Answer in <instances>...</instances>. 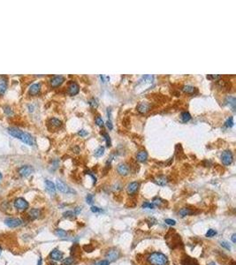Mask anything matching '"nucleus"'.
Here are the masks:
<instances>
[{
  "mask_svg": "<svg viewBox=\"0 0 236 265\" xmlns=\"http://www.w3.org/2000/svg\"><path fill=\"white\" fill-rule=\"evenodd\" d=\"M117 172L121 176H127L130 172V168H129V166L127 163H120L117 166Z\"/></svg>",
  "mask_w": 236,
  "mask_h": 265,
  "instance_id": "obj_9",
  "label": "nucleus"
},
{
  "mask_svg": "<svg viewBox=\"0 0 236 265\" xmlns=\"http://www.w3.org/2000/svg\"><path fill=\"white\" fill-rule=\"evenodd\" d=\"M18 172L22 177H29L34 172V168L30 165H23L18 170Z\"/></svg>",
  "mask_w": 236,
  "mask_h": 265,
  "instance_id": "obj_8",
  "label": "nucleus"
},
{
  "mask_svg": "<svg viewBox=\"0 0 236 265\" xmlns=\"http://www.w3.org/2000/svg\"><path fill=\"white\" fill-rule=\"evenodd\" d=\"M27 216L30 217L31 220H35V219L40 217V216H41V210H39V208H32V210H30L29 211V215H27Z\"/></svg>",
  "mask_w": 236,
  "mask_h": 265,
  "instance_id": "obj_18",
  "label": "nucleus"
},
{
  "mask_svg": "<svg viewBox=\"0 0 236 265\" xmlns=\"http://www.w3.org/2000/svg\"><path fill=\"white\" fill-rule=\"evenodd\" d=\"M106 125H107V127H108L110 130L113 129V124H112V121H110V119H109V120L106 122Z\"/></svg>",
  "mask_w": 236,
  "mask_h": 265,
  "instance_id": "obj_44",
  "label": "nucleus"
},
{
  "mask_svg": "<svg viewBox=\"0 0 236 265\" xmlns=\"http://www.w3.org/2000/svg\"><path fill=\"white\" fill-rule=\"evenodd\" d=\"M208 265H216V263H215L214 262H210L209 264H208Z\"/></svg>",
  "mask_w": 236,
  "mask_h": 265,
  "instance_id": "obj_49",
  "label": "nucleus"
},
{
  "mask_svg": "<svg viewBox=\"0 0 236 265\" xmlns=\"http://www.w3.org/2000/svg\"><path fill=\"white\" fill-rule=\"evenodd\" d=\"M1 254H2V247H0V255H1Z\"/></svg>",
  "mask_w": 236,
  "mask_h": 265,
  "instance_id": "obj_50",
  "label": "nucleus"
},
{
  "mask_svg": "<svg viewBox=\"0 0 236 265\" xmlns=\"http://www.w3.org/2000/svg\"><path fill=\"white\" fill-rule=\"evenodd\" d=\"M193 214H194V211H191L188 208H180L179 211V215L180 216V217H185L187 216H190Z\"/></svg>",
  "mask_w": 236,
  "mask_h": 265,
  "instance_id": "obj_22",
  "label": "nucleus"
},
{
  "mask_svg": "<svg viewBox=\"0 0 236 265\" xmlns=\"http://www.w3.org/2000/svg\"><path fill=\"white\" fill-rule=\"evenodd\" d=\"M233 265H235V264H234V263H233Z\"/></svg>",
  "mask_w": 236,
  "mask_h": 265,
  "instance_id": "obj_52",
  "label": "nucleus"
},
{
  "mask_svg": "<svg viewBox=\"0 0 236 265\" xmlns=\"http://www.w3.org/2000/svg\"><path fill=\"white\" fill-rule=\"evenodd\" d=\"M79 135H80V136H82V137H84V136H86L87 134H88V132L86 131V130H84V129H81V130H80L79 131Z\"/></svg>",
  "mask_w": 236,
  "mask_h": 265,
  "instance_id": "obj_42",
  "label": "nucleus"
},
{
  "mask_svg": "<svg viewBox=\"0 0 236 265\" xmlns=\"http://www.w3.org/2000/svg\"><path fill=\"white\" fill-rule=\"evenodd\" d=\"M143 208H150V210H153V208H155V205L153 204V203H151V202H145V203H143Z\"/></svg>",
  "mask_w": 236,
  "mask_h": 265,
  "instance_id": "obj_37",
  "label": "nucleus"
},
{
  "mask_svg": "<svg viewBox=\"0 0 236 265\" xmlns=\"http://www.w3.org/2000/svg\"><path fill=\"white\" fill-rule=\"evenodd\" d=\"M40 90H41V84L40 83H35V84H32L29 87V93L31 95H36L37 94H39Z\"/></svg>",
  "mask_w": 236,
  "mask_h": 265,
  "instance_id": "obj_17",
  "label": "nucleus"
},
{
  "mask_svg": "<svg viewBox=\"0 0 236 265\" xmlns=\"http://www.w3.org/2000/svg\"><path fill=\"white\" fill-rule=\"evenodd\" d=\"M220 245H221L222 247L226 248V250H231V246H230V244L227 241H221Z\"/></svg>",
  "mask_w": 236,
  "mask_h": 265,
  "instance_id": "obj_36",
  "label": "nucleus"
},
{
  "mask_svg": "<svg viewBox=\"0 0 236 265\" xmlns=\"http://www.w3.org/2000/svg\"><path fill=\"white\" fill-rule=\"evenodd\" d=\"M147 261L150 265H167L169 262L167 256L160 252L151 253L147 257Z\"/></svg>",
  "mask_w": 236,
  "mask_h": 265,
  "instance_id": "obj_1",
  "label": "nucleus"
},
{
  "mask_svg": "<svg viewBox=\"0 0 236 265\" xmlns=\"http://www.w3.org/2000/svg\"><path fill=\"white\" fill-rule=\"evenodd\" d=\"M164 222H165V224H167L169 225H176V221L173 220V219H165Z\"/></svg>",
  "mask_w": 236,
  "mask_h": 265,
  "instance_id": "obj_40",
  "label": "nucleus"
},
{
  "mask_svg": "<svg viewBox=\"0 0 236 265\" xmlns=\"http://www.w3.org/2000/svg\"><path fill=\"white\" fill-rule=\"evenodd\" d=\"M83 249H84L86 252H92L93 247L91 245H85L84 247H83Z\"/></svg>",
  "mask_w": 236,
  "mask_h": 265,
  "instance_id": "obj_41",
  "label": "nucleus"
},
{
  "mask_svg": "<svg viewBox=\"0 0 236 265\" xmlns=\"http://www.w3.org/2000/svg\"><path fill=\"white\" fill-rule=\"evenodd\" d=\"M182 90H183L185 93H187V94L192 95V94H194V93H195V92L196 91V89L194 88V87H192V86H189V85H185V86L182 87Z\"/></svg>",
  "mask_w": 236,
  "mask_h": 265,
  "instance_id": "obj_25",
  "label": "nucleus"
},
{
  "mask_svg": "<svg viewBox=\"0 0 236 265\" xmlns=\"http://www.w3.org/2000/svg\"><path fill=\"white\" fill-rule=\"evenodd\" d=\"M233 125V118L230 117L229 119H226V121L225 122V127H232Z\"/></svg>",
  "mask_w": 236,
  "mask_h": 265,
  "instance_id": "obj_31",
  "label": "nucleus"
},
{
  "mask_svg": "<svg viewBox=\"0 0 236 265\" xmlns=\"http://www.w3.org/2000/svg\"><path fill=\"white\" fill-rule=\"evenodd\" d=\"M74 258L73 257H66L62 261V265H72L74 263Z\"/></svg>",
  "mask_w": 236,
  "mask_h": 265,
  "instance_id": "obj_29",
  "label": "nucleus"
},
{
  "mask_svg": "<svg viewBox=\"0 0 236 265\" xmlns=\"http://www.w3.org/2000/svg\"><path fill=\"white\" fill-rule=\"evenodd\" d=\"M119 257V252L116 248L110 249L105 254V258L108 262H114Z\"/></svg>",
  "mask_w": 236,
  "mask_h": 265,
  "instance_id": "obj_6",
  "label": "nucleus"
},
{
  "mask_svg": "<svg viewBox=\"0 0 236 265\" xmlns=\"http://www.w3.org/2000/svg\"><path fill=\"white\" fill-rule=\"evenodd\" d=\"M37 265H42V258H40V259H39V261H38V263H37Z\"/></svg>",
  "mask_w": 236,
  "mask_h": 265,
  "instance_id": "obj_48",
  "label": "nucleus"
},
{
  "mask_svg": "<svg viewBox=\"0 0 236 265\" xmlns=\"http://www.w3.org/2000/svg\"><path fill=\"white\" fill-rule=\"evenodd\" d=\"M20 140L22 142H24V143H26V144H27V145H29V146H34V145H35V139H34V137H33L30 134H29V133L22 132V134H21V135H20Z\"/></svg>",
  "mask_w": 236,
  "mask_h": 265,
  "instance_id": "obj_5",
  "label": "nucleus"
},
{
  "mask_svg": "<svg viewBox=\"0 0 236 265\" xmlns=\"http://www.w3.org/2000/svg\"><path fill=\"white\" fill-rule=\"evenodd\" d=\"M149 110V104L146 103H140L137 106V110L140 113H146Z\"/></svg>",
  "mask_w": 236,
  "mask_h": 265,
  "instance_id": "obj_21",
  "label": "nucleus"
},
{
  "mask_svg": "<svg viewBox=\"0 0 236 265\" xmlns=\"http://www.w3.org/2000/svg\"><path fill=\"white\" fill-rule=\"evenodd\" d=\"M65 81V78L61 75H56V76H53L50 80V86L52 88H57L59 86H60L62 83Z\"/></svg>",
  "mask_w": 236,
  "mask_h": 265,
  "instance_id": "obj_10",
  "label": "nucleus"
},
{
  "mask_svg": "<svg viewBox=\"0 0 236 265\" xmlns=\"http://www.w3.org/2000/svg\"><path fill=\"white\" fill-rule=\"evenodd\" d=\"M45 187H46V190L50 193L54 194L55 193H56V186H55V184L50 180H48V179L45 180Z\"/></svg>",
  "mask_w": 236,
  "mask_h": 265,
  "instance_id": "obj_19",
  "label": "nucleus"
},
{
  "mask_svg": "<svg viewBox=\"0 0 236 265\" xmlns=\"http://www.w3.org/2000/svg\"><path fill=\"white\" fill-rule=\"evenodd\" d=\"M93 201H94V195L93 194H88L86 196V202L88 204H92L93 203Z\"/></svg>",
  "mask_w": 236,
  "mask_h": 265,
  "instance_id": "obj_35",
  "label": "nucleus"
},
{
  "mask_svg": "<svg viewBox=\"0 0 236 265\" xmlns=\"http://www.w3.org/2000/svg\"><path fill=\"white\" fill-rule=\"evenodd\" d=\"M50 124L54 127H61L62 122L56 118H52V119H50Z\"/></svg>",
  "mask_w": 236,
  "mask_h": 265,
  "instance_id": "obj_26",
  "label": "nucleus"
},
{
  "mask_svg": "<svg viewBox=\"0 0 236 265\" xmlns=\"http://www.w3.org/2000/svg\"><path fill=\"white\" fill-rule=\"evenodd\" d=\"M81 211V208L80 207H76L74 208V215H79Z\"/></svg>",
  "mask_w": 236,
  "mask_h": 265,
  "instance_id": "obj_45",
  "label": "nucleus"
},
{
  "mask_svg": "<svg viewBox=\"0 0 236 265\" xmlns=\"http://www.w3.org/2000/svg\"><path fill=\"white\" fill-rule=\"evenodd\" d=\"M89 104H90L91 107L96 108V107H98V101H96L95 98H92V99L89 101Z\"/></svg>",
  "mask_w": 236,
  "mask_h": 265,
  "instance_id": "obj_39",
  "label": "nucleus"
},
{
  "mask_svg": "<svg viewBox=\"0 0 236 265\" xmlns=\"http://www.w3.org/2000/svg\"><path fill=\"white\" fill-rule=\"evenodd\" d=\"M1 178H2V174H1V172H0V180H1Z\"/></svg>",
  "mask_w": 236,
  "mask_h": 265,
  "instance_id": "obj_51",
  "label": "nucleus"
},
{
  "mask_svg": "<svg viewBox=\"0 0 236 265\" xmlns=\"http://www.w3.org/2000/svg\"><path fill=\"white\" fill-rule=\"evenodd\" d=\"M136 159L138 162H141V163L146 162L148 159V153L145 150H142L140 152H138L136 155Z\"/></svg>",
  "mask_w": 236,
  "mask_h": 265,
  "instance_id": "obj_20",
  "label": "nucleus"
},
{
  "mask_svg": "<svg viewBox=\"0 0 236 265\" xmlns=\"http://www.w3.org/2000/svg\"><path fill=\"white\" fill-rule=\"evenodd\" d=\"M56 188H58L61 193H74V190H72L65 182H63V181L60 180V179H58L56 181Z\"/></svg>",
  "mask_w": 236,
  "mask_h": 265,
  "instance_id": "obj_7",
  "label": "nucleus"
},
{
  "mask_svg": "<svg viewBox=\"0 0 236 265\" xmlns=\"http://www.w3.org/2000/svg\"><path fill=\"white\" fill-rule=\"evenodd\" d=\"M180 119H181V121L184 122V123L188 122L191 119L190 113L188 112V111H183V112H181V114H180Z\"/></svg>",
  "mask_w": 236,
  "mask_h": 265,
  "instance_id": "obj_24",
  "label": "nucleus"
},
{
  "mask_svg": "<svg viewBox=\"0 0 236 265\" xmlns=\"http://www.w3.org/2000/svg\"><path fill=\"white\" fill-rule=\"evenodd\" d=\"M220 77H221L220 75H208L207 79H209V80H211V79H219Z\"/></svg>",
  "mask_w": 236,
  "mask_h": 265,
  "instance_id": "obj_46",
  "label": "nucleus"
},
{
  "mask_svg": "<svg viewBox=\"0 0 236 265\" xmlns=\"http://www.w3.org/2000/svg\"><path fill=\"white\" fill-rule=\"evenodd\" d=\"M139 186H140V185H139V183L136 182V181H133V182H130V183L128 185V187H127V191H128V193L129 194H131V195L134 194V193L138 191Z\"/></svg>",
  "mask_w": 236,
  "mask_h": 265,
  "instance_id": "obj_13",
  "label": "nucleus"
},
{
  "mask_svg": "<svg viewBox=\"0 0 236 265\" xmlns=\"http://www.w3.org/2000/svg\"><path fill=\"white\" fill-rule=\"evenodd\" d=\"M7 77L5 75H0V95L5 94L7 89Z\"/></svg>",
  "mask_w": 236,
  "mask_h": 265,
  "instance_id": "obj_12",
  "label": "nucleus"
},
{
  "mask_svg": "<svg viewBox=\"0 0 236 265\" xmlns=\"http://www.w3.org/2000/svg\"><path fill=\"white\" fill-rule=\"evenodd\" d=\"M154 182H155L157 185L160 186V187H164V186H165L166 184L168 183V178H167V177H165V176H164V175H161V176L157 177V178L154 179Z\"/></svg>",
  "mask_w": 236,
  "mask_h": 265,
  "instance_id": "obj_16",
  "label": "nucleus"
},
{
  "mask_svg": "<svg viewBox=\"0 0 236 265\" xmlns=\"http://www.w3.org/2000/svg\"><path fill=\"white\" fill-rule=\"evenodd\" d=\"M63 217H65V218H73L74 217V213L71 211H65L63 214Z\"/></svg>",
  "mask_w": 236,
  "mask_h": 265,
  "instance_id": "obj_32",
  "label": "nucleus"
},
{
  "mask_svg": "<svg viewBox=\"0 0 236 265\" xmlns=\"http://www.w3.org/2000/svg\"><path fill=\"white\" fill-rule=\"evenodd\" d=\"M7 132H8L12 137L17 138V139H19V140H20V135H21V134H22L23 131H21L20 129H19V128H17V127H9V128L7 129Z\"/></svg>",
  "mask_w": 236,
  "mask_h": 265,
  "instance_id": "obj_15",
  "label": "nucleus"
},
{
  "mask_svg": "<svg viewBox=\"0 0 236 265\" xmlns=\"http://www.w3.org/2000/svg\"><path fill=\"white\" fill-rule=\"evenodd\" d=\"M235 102H236V100H235V98H234L233 96H228L227 98L226 99V104L229 105V107H231L233 111L235 110Z\"/></svg>",
  "mask_w": 236,
  "mask_h": 265,
  "instance_id": "obj_23",
  "label": "nucleus"
},
{
  "mask_svg": "<svg viewBox=\"0 0 236 265\" xmlns=\"http://www.w3.org/2000/svg\"><path fill=\"white\" fill-rule=\"evenodd\" d=\"M103 135H104V140H105V142H106L107 147H110V138L109 134H106V133H103Z\"/></svg>",
  "mask_w": 236,
  "mask_h": 265,
  "instance_id": "obj_33",
  "label": "nucleus"
},
{
  "mask_svg": "<svg viewBox=\"0 0 236 265\" xmlns=\"http://www.w3.org/2000/svg\"><path fill=\"white\" fill-rule=\"evenodd\" d=\"M55 234H56L58 237H59V238H65V237L67 236V232L63 229H57L56 231H55Z\"/></svg>",
  "mask_w": 236,
  "mask_h": 265,
  "instance_id": "obj_28",
  "label": "nucleus"
},
{
  "mask_svg": "<svg viewBox=\"0 0 236 265\" xmlns=\"http://www.w3.org/2000/svg\"><path fill=\"white\" fill-rule=\"evenodd\" d=\"M104 148L103 146H100V147H98V149L95 150L94 155L96 157H102L104 155Z\"/></svg>",
  "mask_w": 236,
  "mask_h": 265,
  "instance_id": "obj_27",
  "label": "nucleus"
},
{
  "mask_svg": "<svg viewBox=\"0 0 236 265\" xmlns=\"http://www.w3.org/2000/svg\"><path fill=\"white\" fill-rule=\"evenodd\" d=\"M13 205H14V207L17 211H21V212L27 211L29 207V202H27L24 198H21V197H19V198L15 199L14 202H13Z\"/></svg>",
  "mask_w": 236,
  "mask_h": 265,
  "instance_id": "obj_2",
  "label": "nucleus"
},
{
  "mask_svg": "<svg viewBox=\"0 0 236 265\" xmlns=\"http://www.w3.org/2000/svg\"><path fill=\"white\" fill-rule=\"evenodd\" d=\"M231 240H232L233 243H236V234H235V233H233V234L232 235Z\"/></svg>",
  "mask_w": 236,
  "mask_h": 265,
  "instance_id": "obj_47",
  "label": "nucleus"
},
{
  "mask_svg": "<svg viewBox=\"0 0 236 265\" xmlns=\"http://www.w3.org/2000/svg\"><path fill=\"white\" fill-rule=\"evenodd\" d=\"M109 264H110V262H108L107 260H103L98 263V265H109Z\"/></svg>",
  "mask_w": 236,
  "mask_h": 265,
  "instance_id": "obj_43",
  "label": "nucleus"
},
{
  "mask_svg": "<svg viewBox=\"0 0 236 265\" xmlns=\"http://www.w3.org/2000/svg\"><path fill=\"white\" fill-rule=\"evenodd\" d=\"M220 158H221L222 163L226 166H228L233 163V153L231 152V150H225L224 152H222Z\"/></svg>",
  "mask_w": 236,
  "mask_h": 265,
  "instance_id": "obj_3",
  "label": "nucleus"
},
{
  "mask_svg": "<svg viewBox=\"0 0 236 265\" xmlns=\"http://www.w3.org/2000/svg\"><path fill=\"white\" fill-rule=\"evenodd\" d=\"M5 224L10 228H15L23 224V221L17 217H9L5 220Z\"/></svg>",
  "mask_w": 236,
  "mask_h": 265,
  "instance_id": "obj_4",
  "label": "nucleus"
},
{
  "mask_svg": "<svg viewBox=\"0 0 236 265\" xmlns=\"http://www.w3.org/2000/svg\"><path fill=\"white\" fill-rule=\"evenodd\" d=\"M90 210H91V211H92L93 213H100V212L103 211L102 208H98V207H95V206H92Z\"/></svg>",
  "mask_w": 236,
  "mask_h": 265,
  "instance_id": "obj_38",
  "label": "nucleus"
},
{
  "mask_svg": "<svg viewBox=\"0 0 236 265\" xmlns=\"http://www.w3.org/2000/svg\"><path fill=\"white\" fill-rule=\"evenodd\" d=\"M80 87L76 82H72L68 87V94L70 95H75L79 93Z\"/></svg>",
  "mask_w": 236,
  "mask_h": 265,
  "instance_id": "obj_14",
  "label": "nucleus"
},
{
  "mask_svg": "<svg viewBox=\"0 0 236 265\" xmlns=\"http://www.w3.org/2000/svg\"><path fill=\"white\" fill-rule=\"evenodd\" d=\"M216 234H217V232H216L215 230H213V229H209V230L207 231L205 236L207 237V238H212V237H214Z\"/></svg>",
  "mask_w": 236,
  "mask_h": 265,
  "instance_id": "obj_30",
  "label": "nucleus"
},
{
  "mask_svg": "<svg viewBox=\"0 0 236 265\" xmlns=\"http://www.w3.org/2000/svg\"><path fill=\"white\" fill-rule=\"evenodd\" d=\"M95 124L98 125V127H103L104 125V120L102 119V118L101 117H99V116H98L95 118Z\"/></svg>",
  "mask_w": 236,
  "mask_h": 265,
  "instance_id": "obj_34",
  "label": "nucleus"
},
{
  "mask_svg": "<svg viewBox=\"0 0 236 265\" xmlns=\"http://www.w3.org/2000/svg\"><path fill=\"white\" fill-rule=\"evenodd\" d=\"M63 256H64V254L61 252L60 250L55 248L53 249L50 254V258L54 261V262H59V261H61L63 259Z\"/></svg>",
  "mask_w": 236,
  "mask_h": 265,
  "instance_id": "obj_11",
  "label": "nucleus"
}]
</instances>
